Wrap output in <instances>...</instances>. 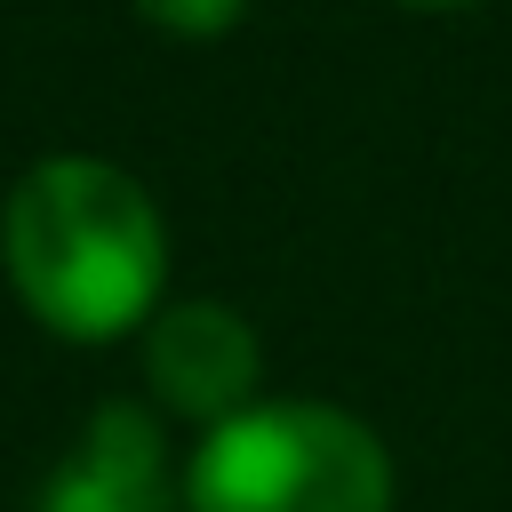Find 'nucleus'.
I'll use <instances>...</instances> for the list:
<instances>
[{
  "label": "nucleus",
  "instance_id": "nucleus-1",
  "mask_svg": "<svg viewBox=\"0 0 512 512\" xmlns=\"http://www.w3.org/2000/svg\"><path fill=\"white\" fill-rule=\"evenodd\" d=\"M168 232L136 176L104 160H40L8 200V280L72 344L136 328L160 296Z\"/></svg>",
  "mask_w": 512,
  "mask_h": 512
},
{
  "label": "nucleus",
  "instance_id": "nucleus-2",
  "mask_svg": "<svg viewBox=\"0 0 512 512\" xmlns=\"http://www.w3.org/2000/svg\"><path fill=\"white\" fill-rule=\"evenodd\" d=\"M192 512H384L392 504V464L368 424L344 408H240L224 416L192 472H184Z\"/></svg>",
  "mask_w": 512,
  "mask_h": 512
},
{
  "label": "nucleus",
  "instance_id": "nucleus-3",
  "mask_svg": "<svg viewBox=\"0 0 512 512\" xmlns=\"http://www.w3.org/2000/svg\"><path fill=\"white\" fill-rule=\"evenodd\" d=\"M144 376L176 416H240L256 384V336L224 304H168L144 328Z\"/></svg>",
  "mask_w": 512,
  "mask_h": 512
},
{
  "label": "nucleus",
  "instance_id": "nucleus-4",
  "mask_svg": "<svg viewBox=\"0 0 512 512\" xmlns=\"http://www.w3.org/2000/svg\"><path fill=\"white\" fill-rule=\"evenodd\" d=\"M40 512H168V472H160L152 416L128 408V400L96 408L80 448L56 464Z\"/></svg>",
  "mask_w": 512,
  "mask_h": 512
},
{
  "label": "nucleus",
  "instance_id": "nucleus-5",
  "mask_svg": "<svg viewBox=\"0 0 512 512\" xmlns=\"http://www.w3.org/2000/svg\"><path fill=\"white\" fill-rule=\"evenodd\" d=\"M136 8H144L152 24H168V32H192V40H200V32H224L248 0H136Z\"/></svg>",
  "mask_w": 512,
  "mask_h": 512
},
{
  "label": "nucleus",
  "instance_id": "nucleus-6",
  "mask_svg": "<svg viewBox=\"0 0 512 512\" xmlns=\"http://www.w3.org/2000/svg\"><path fill=\"white\" fill-rule=\"evenodd\" d=\"M408 8H472V0H408Z\"/></svg>",
  "mask_w": 512,
  "mask_h": 512
}]
</instances>
